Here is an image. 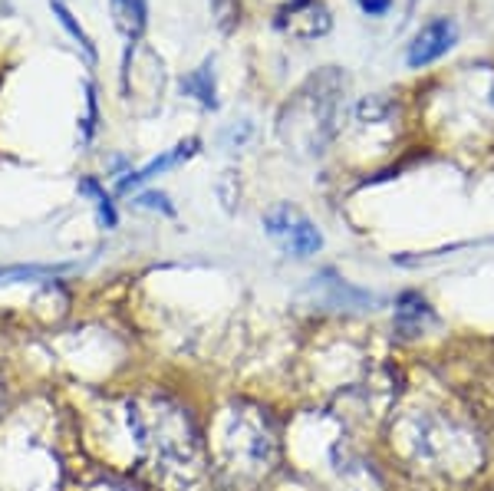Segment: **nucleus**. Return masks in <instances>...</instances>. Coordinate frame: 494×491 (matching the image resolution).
Instances as JSON below:
<instances>
[{
	"label": "nucleus",
	"mask_w": 494,
	"mask_h": 491,
	"mask_svg": "<svg viewBox=\"0 0 494 491\" xmlns=\"http://www.w3.org/2000/svg\"><path fill=\"white\" fill-rule=\"evenodd\" d=\"M340 93L343 79L333 69L324 77H314L297 93L294 103H287L284 116H280V135L287 142H304V149L310 152H324L336 132Z\"/></svg>",
	"instance_id": "1"
},
{
	"label": "nucleus",
	"mask_w": 494,
	"mask_h": 491,
	"mask_svg": "<svg viewBox=\"0 0 494 491\" xmlns=\"http://www.w3.org/2000/svg\"><path fill=\"white\" fill-rule=\"evenodd\" d=\"M264 232L274 241L284 244L287 254L294 258H314L324 248V234L304 212H297L294 205H277L264 214Z\"/></svg>",
	"instance_id": "2"
},
{
	"label": "nucleus",
	"mask_w": 494,
	"mask_h": 491,
	"mask_svg": "<svg viewBox=\"0 0 494 491\" xmlns=\"http://www.w3.org/2000/svg\"><path fill=\"white\" fill-rule=\"evenodd\" d=\"M455 40H458V27H455V20H448V17L432 20V23H425V27L418 30V37L409 43V53H406V63H409L412 69L428 67V63H435V59L445 57L448 50L455 47Z\"/></svg>",
	"instance_id": "3"
},
{
	"label": "nucleus",
	"mask_w": 494,
	"mask_h": 491,
	"mask_svg": "<svg viewBox=\"0 0 494 491\" xmlns=\"http://www.w3.org/2000/svg\"><path fill=\"white\" fill-rule=\"evenodd\" d=\"M442 317H438V310L432 307V300L425 294H418V290H402L399 297H396V310H392V327L396 333L406 340L412 337H422L425 330L438 327Z\"/></svg>",
	"instance_id": "4"
},
{
	"label": "nucleus",
	"mask_w": 494,
	"mask_h": 491,
	"mask_svg": "<svg viewBox=\"0 0 494 491\" xmlns=\"http://www.w3.org/2000/svg\"><path fill=\"white\" fill-rule=\"evenodd\" d=\"M277 27L294 33V37H324L330 30V14L320 0H290L280 17H277Z\"/></svg>",
	"instance_id": "5"
},
{
	"label": "nucleus",
	"mask_w": 494,
	"mask_h": 491,
	"mask_svg": "<svg viewBox=\"0 0 494 491\" xmlns=\"http://www.w3.org/2000/svg\"><path fill=\"white\" fill-rule=\"evenodd\" d=\"M198 145H201L198 139H188V142L175 145L171 152L159 155V159H152L149 165H142L139 172H129V178L119 182V192H129V188H135V185H142V182H149V178H155V175H162V172H169V168H175L178 162H185V159H191V155L198 152Z\"/></svg>",
	"instance_id": "6"
},
{
	"label": "nucleus",
	"mask_w": 494,
	"mask_h": 491,
	"mask_svg": "<svg viewBox=\"0 0 494 491\" xmlns=\"http://www.w3.org/2000/svg\"><path fill=\"white\" fill-rule=\"evenodd\" d=\"M109 10L115 30L135 47L145 30V0H109Z\"/></svg>",
	"instance_id": "7"
},
{
	"label": "nucleus",
	"mask_w": 494,
	"mask_h": 491,
	"mask_svg": "<svg viewBox=\"0 0 494 491\" xmlns=\"http://www.w3.org/2000/svg\"><path fill=\"white\" fill-rule=\"evenodd\" d=\"M211 69H215V63H211V59H205V63H201L195 73H188V77L181 79V93H185V96H191V99H198L205 109L218 106V96H215V73H211Z\"/></svg>",
	"instance_id": "8"
},
{
	"label": "nucleus",
	"mask_w": 494,
	"mask_h": 491,
	"mask_svg": "<svg viewBox=\"0 0 494 491\" xmlns=\"http://www.w3.org/2000/svg\"><path fill=\"white\" fill-rule=\"evenodd\" d=\"M50 7H53V14H57V20L63 23V30H67L69 37L77 40L79 47H83V53H86V59L89 63H96V47H93V40H89V33H86L83 27H79V20L73 17V10L63 4V0H50Z\"/></svg>",
	"instance_id": "9"
},
{
	"label": "nucleus",
	"mask_w": 494,
	"mask_h": 491,
	"mask_svg": "<svg viewBox=\"0 0 494 491\" xmlns=\"http://www.w3.org/2000/svg\"><path fill=\"white\" fill-rule=\"evenodd\" d=\"M79 192L93 195V198H96V208H99V218L105 222V228H113V224H115V208H113V202L105 198L103 188H99V185H96L93 178H83V182H79Z\"/></svg>",
	"instance_id": "10"
},
{
	"label": "nucleus",
	"mask_w": 494,
	"mask_h": 491,
	"mask_svg": "<svg viewBox=\"0 0 494 491\" xmlns=\"http://www.w3.org/2000/svg\"><path fill=\"white\" fill-rule=\"evenodd\" d=\"M96 119H99V106H96V86L86 83V123H83V139H93Z\"/></svg>",
	"instance_id": "11"
},
{
	"label": "nucleus",
	"mask_w": 494,
	"mask_h": 491,
	"mask_svg": "<svg viewBox=\"0 0 494 491\" xmlns=\"http://www.w3.org/2000/svg\"><path fill=\"white\" fill-rule=\"evenodd\" d=\"M135 205H139V208H159V212H165V214H175V208L169 205V195H162V192L139 195V198H135Z\"/></svg>",
	"instance_id": "12"
},
{
	"label": "nucleus",
	"mask_w": 494,
	"mask_h": 491,
	"mask_svg": "<svg viewBox=\"0 0 494 491\" xmlns=\"http://www.w3.org/2000/svg\"><path fill=\"white\" fill-rule=\"evenodd\" d=\"M366 17H386L392 10V0H356Z\"/></svg>",
	"instance_id": "13"
},
{
	"label": "nucleus",
	"mask_w": 494,
	"mask_h": 491,
	"mask_svg": "<svg viewBox=\"0 0 494 491\" xmlns=\"http://www.w3.org/2000/svg\"><path fill=\"white\" fill-rule=\"evenodd\" d=\"M14 14V0H0V17H10Z\"/></svg>",
	"instance_id": "14"
}]
</instances>
